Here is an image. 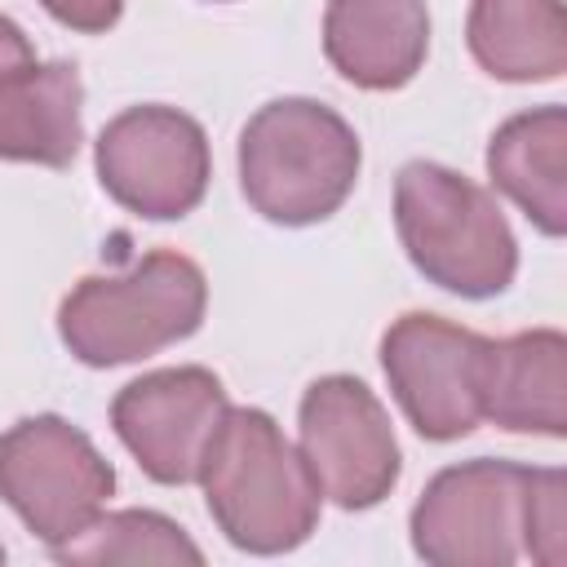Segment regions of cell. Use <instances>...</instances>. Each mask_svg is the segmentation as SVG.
<instances>
[{
  "instance_id": "5bb4252c",
  "label": "cell",
  "mask_w": 567,
  "mask_h": 567,
  "mask_svg": "<svg viewBox=\"0 0 567 567\" xmlns=\"http://www.w3.org/2000/svg\"><path fill=\"white\" fill-rule=\"evenodd\" d=\"M487 173L536 230H567V111L536 106L505 120L487 142Z\"/></svg>"
},
{
  "instance_id": "e0dca14e",
  "label": "cell",
  "mask_w": 567,
  "mask_h": 567,
  "mask_svg": "<svg viewBox=\"0 0 567 567\" xmlns=\"http://www.w3.org/2000/svg\"><path fill=\"white\" fill-rule=\"evenodd\" d=\"M523 549L545 567H558L567 558V478H563V470H527Z\"/></svg>"
},
{
  "instance_id": "3957f363",
  "label": "cell",
  "mask_w": 567,
  "mask_h": 567,
  "mask_svg": "<svg viewBox=\"0 0 567 567\" xmlns=\"http://www.w3.org/2000/svg\"><path fill=\"white\" fill-rule=\"evenodd\" d=\"M204 270L190 257L159 248L124 275L80 279L58 310V332L80 363L120 368L186 341L204 323Z\"/></svg>"
},
{
  "instance_id": "7a4b0ae2",
  "label": "cell",
  "mask_w": 567,
  "mask_h": 567,
  "mask_svg": "<svg viewBox=\"0 0 567 567\" xmlns=\"http://www.w3.org/2000/svg\"><path fill=\"white\" fill-rule=\"evenodd\" d=\"M354 128L315 97L266 102L239 133L244 199L279 226H310L332 217L359 182Z\"/></svg>"
},
{
  "instance_id": "ac0fdd59",
  "label": "cell",
  "mask_w": 567,
  "mask_h": 567,
  "mask_svg": "<svg viewBox=\"0 0 567 567\" xmlns=\"http://www.w3.org/2000/svg\"><path fill=\"white\" fill-rule=\"evenodd\" d=\"M62 27L71 31H106L115 27V18L124 13V0H40Z\"/></svg>"
},
{
  "instance_id": "9c48e42d",
  "label": "cell",
  "mask_w": 567,
  "mask_h": 567,
  "mask_svg": "<svg viewBox=\"0 0 567 567\" xmlns=\"http://www.w3.org/2000/svg\"><path fill=\"white\" fill-rule=\"evenodd\" d=\"M301 461L341 509H372L399 483V443L377 394L354 377H319L301 399Z\"/></svg>"
},
{
  "instance_id": "30bf717a",
  "label": "cell",
  "mask_w": 567,
  "mask_h": 567,
  "mask_svg": "<svg viewBox=\"0 0 567 567\" xmlns=\"http://www.w3.org/2000/svg\"><path fill=\"white\" fill-rule=\"evenodd\" d=\"M226 412V390L208 368H159L115 394L111 425L146 478L186 487L199 483L204 452Z\"/></svg>"
},
{
  "instance_id": "2e32d148",
  "label": "cell",
  "mask_w": 567,
  "mask_h": 567,
  "mask_svg": "<svg viewBox=\"0 0 567 567\" xmlns=\"http://www.w3.org/2000/svg\"><path fill=\"white\" fill-rule=\"evenodd\" d=\"M58 563H190L199 567L204 554L199 545L164 514L155 509H120V514H97L80 536L53 545Z\"/></svg>"
},
{
  "instance_id": "9a60e30c",
  "label": "cell",
  "mask_w": 567,
  "mask_h": 567,
  "mask_svg": "<svg viewBox=\"0 0 567 567\" xmlns=\"http://www.w3.org/2000/svg\"><path fill=\"white\" fill-rule=\"evenodd\" d=\"M465 40L474 62L509 84H540L567 71L563 0H474Z\"/></svg>"
},
{
  "instance_id": "5b68a950",
  "label": "cell",
  "mask_w": 567,
  "mask_h": 567,
  "mask_svg": "<svg viewBox=\"0 0 567 567\" xmlns=\"http://www.w3.org/2000/svg\"><path fill=\"white\" fill-rule=\"evenodd\" d=\"M111 492V461L71 421L27 416L0 434V496L49 549L80 536Z\"/></svg>"
},
{
  "instance_id": "ba28073f",
  "label": "cell",
  "mask_w": 567,
  "mask_h": 567,
  "mask_svg": "<svg viewBox=\"0 0 567 567\" xmlns=\"http://www.w3.org/2000/svg\"><path fill=\"white\" fill-rule=\"evenodd\" d=\"M483 354L487 337L439 319V315H403L381 337V368L412 430L434 443H452L483 421Z\"/></svg>"
},
{
  "instance_id": "4fadbf2b",
  "label": "cell",
  "mask_w": 567,
  "mask_h": 567,
  "mask_svg": "<svg viewBox=\"0 0 567 567\" xmlns=\"http://www.w3.org/2000/svg\"><path fill=\"white\" fill-rule=\"evenodd\" d=\"M483 416L509 434H567V337L558 328H532L505 341H487L483 354Z\"/></svg>"
},
{
  "instance_id": "52a82bcc",
  "label": "cell",
  "mask_w": 567,
  "mask_h": 567,
  "mask_svg": "<svg viewBox=\"0 0 567 567\" xmlns=\"http://www.w3.org/2000/svg\"><path fill=\"white\" fill-rule=\"evenodd\" d=\"M527 465L461 461L430 478L412 509V549L434 567H509L523 549Z\"/></svg>"
},
{
  "instance_id": "277c9868",
  "label": "cell",
  "mask_w": 567,
  "mask_h": 567,
  "mask_svg": "<svg viewBox=\"0 0 567 567\" xmlns=\"http://www.w3.org/2000/svg\"><path fill=\"white\" fill-rule=\"evenodd\" d=\"M394 226L412 266L456 297H496L518 270V244L496 199L443 164L399 168Z\"/></svg>"
},
{
  "instance_id": "d6986e66",
  "label": "cell",
  "mask_w": 567,
  "mask_h": 567,
  "mask_svg": "<svg viewBox=\"0 0 567 567\" xmlns=\"http://www.w3.org/2000/svg\"><path fill=\"white\" fill-rule=\"evenodd\" d=\"M0 563H4V545H0Z\"/></svg>"
},
{
  "instance_id": "6da1fadb",
  "label": "cell",
  "mask_w": 567,
  "mask_h": 567,
  "mask_svg": "<svg viewBox=\"0 0 567 567\" xmlns=\"http://www.w3.org/2000/svg\"><path fill=\"white\" fill-rule=\"evenodd\" d=\"M208 514L235 549L284 554L319 523V487L301 452L261 408H230L204 452Z\"/></svg>"
},
{
  "instance_id": "7c38bea8",
  "label": "cell",
  "mask_w": 567,
  "mask_h": 567,
  "mask_svg": "<svg viewBox=\"0 0 567 567\" xmlns=\"http://www.w3.org/2000/svg\"><path fill=\"white\" fill-rule=\"evenodd\" d=\"M323 53L359 89H403L430 53L425 0H328Z\"/></svg>"
},
{
  "instance_id": "8992f818",
  "label": "cell",
  "mask_w": 567,
  "mask_h": 567,
  "mask_svg": "<svg viewBox=\"0 0 567 567\" xmlns=\"http://www.w3.org/2000/svg\"><path fill=\"white\" fill-rule=\"evenodd\" d=\"M102 190L151 221L186 217L208 190V137L177 106H128L97 133Z\"/></svg>"
},
{
  "instance_id": "8fae6325",
  "label": "cell",
  "mask_w": 567,
  "mask_h": 567,
  "mask_svg": "<svg viewBox=\"0 0 567 567\" xmlns=\"http://www.w3.org/2000/svg\"><path fill=\"white\" fill-rule=\"evenodd\" d=\"M84 84L71 62H40L0 13V159L66 168L84 142Z\"/></svg>"
}]
</instances>
